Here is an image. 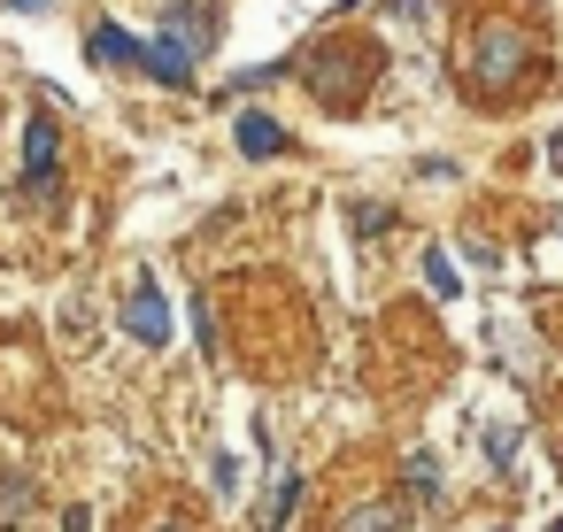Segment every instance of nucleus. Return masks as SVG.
Returning a JSON list of instances; mask_svg holds the SVG:
<instances>
[{
	"instance_id": "f257e3e1",
	"label": "nucleus",
	"mask_w": 563,
	"mask_h": 532,
	"mask_svg": "<svg viewBox=\"0 0 563 532\" xmlns=\"http://www.w3.org/2000/svg\"><path fill=\"white\" fill-rule=\"evenodd\" d=\"M55 163H63V124L55 117H32L24 124V201H47L55 193Z\"/></svg>"
},
{
	"instance_id": "f03ea898",
	"label": "nucleus",
	"mask_w": 563,
	"mask_h": 532,
	"mask_svg": "<svg viewBox=\"0 0 563 532\" xmlns=\"http://www.w3.org/2000/svg\"><path fill=\"white\" fill-rule=\"evenodd\" d=\"M525 32H509V24H486L478 32V86H509L517 70H525Z\"/></svg>"
},
{
	"instance_id": "7ed1b4c3",
	"label": "nucleus",
	"mask_w": 563,
	"mask_h": 532,
	"mask_svg": "<svg viewBox=\"0 0 563 532\" xmlns=\"http://www.w3.org/2000/svg\"><path fill=\"white\" fill-rule=\"evenodd\" d=\"M124 332H132L140 347H163V340H170V309H163V286H155L147 270L132 278V301H124Z\"/></svg>"
},
{
	"instance_id": "20e7f679",
	"label": "nucleus",
	"mask_w": 563,
	"mask_h": 532,
	"mask_svg": "<svg viewBox=\"0 0 563 532\" xmlns=\"http://www.w3.org/2000/svg\"><path fill=\"white\" fill-rule=\"evenodd\" d=\"M163 40H170L186 63H201L209 40H217V16H209V9H186V0H170V9H163Z\"/></svg>"
},
{
	"instance_id": "39448f33",
	"label": "nucleus",
	"mask_w": 563,
	"mask_h": 532,
	"mask_svg": "<svg viewBox=\"0 0 563 532\" xmlns=\"http://www.w3.org/2000/svg\"><path fill=\"white\" fill-rule=\"evenodd\" d=\"M140 70H147L155 86H170V93H186V86H194V63H186L170 40H140Z\"/></svg>"
},
{
	"instance_id": "423d86ee",
	"label": "nucleus",
	"mask_w": 563,
	"mask_h": 532,
	"mask_svg": "<svg viewBox=\"0 0 563 532\" xmlns=\"http://www.w3.org/2000/svg\"><path fill=\"white\" fill-rule=\"evenodd\" d=\"M232 140H240V155H255V163L286 155V132H278V117H263V109H247V117L232 124Z\"/></svg>"
},
{
	"instance_id": "0eeeda50",
	"label": "nucleus",
	"mask_w": 563,
	"mask_h": 532,
	"mask_svg": "<svg viewBox=\"0 0 563 532\" xmlns=\"http://www.w3.org/2000/svg\"><path fill=\"white\" fill-rule=\"evenodd\" d=\"M86 55L109 63V70H124V63H140V40H132L124 24H93V32H86Z\"/></svg>"
},
{
	"instance_id": "6e6552de",
	"label": "nucleus",
	"mask_w": 563,
	"mask_h": 532,
	"mask_svg": "<svg viewBox=\"0 0 563 532\" xmlns=\"http://www.w3.org/2000/svg\"><path fill=\"white\" fill-rule=\"evenodd\" d=\"M424 286H432L440 301H455V293H463V270H455V263H448V255L432 247V255H424Z\"/></svg>"
},
{
	"instance_id": "1a4fd4ad",
	"label": "nucleus",
	"mask_w": 563,
	"mask_h": 532,
	"mask_svg": "<svg viewBox=\"0 0 563 532\" xmlns=\"http://www.w3.org/2000/svg\"><path fill=\"white\" fill-rule=\"evenodd\" d=\"M32 517V486L24 478H0V524H24Z\"/></svg>"
},
{
	"instance_id": "9d476101",
	"label": "nucleus",
	"mask_w": 563,
	"mask_h": 532,
	"mask_svg": "<svg viewBox=\"0 0 563 532\" xmlns=\"http://www.w3.org/2000/svg\"><path fill=\"white\" fill-rule=\"evenodd\" d=\"M294 501H301V478H278V494H271V509H263V532H278V524L294 517Z\"/></svg>"
},
{
	"instance_id": "9b49d317",
	"label": "nucleus",
	"mask_w": 563,
	"mask_h": 532,
	"mask_svg": "<svg viewBox=\"0 0 563 532\" xmlns=\"http://www.w3.org/2000/svg\"><path fill=\"white\" fill-rule=\"evenodd\" d=\"M347 532H401V509H355Z\"/></svg>"
},
{
	"instance_id": "f8f14e48",
	"label": "nucleus",
	"mask_w": 563,
	"mask_h": 532,
	"mask_svg": "<svg viewBox=\"0 0 563 532\" xmlns=\"http://www.w3.org/2000/svg\"><path fill=\"white\" fill-rule=\"evenodd\" d=\"M409 486H417V494H432V486H440V463H432V455H424V447H417V455H409Z\"/></svg>"
},
{
	"instance_id": "ddd939ff",
	"label": "nucleus",
	"mask_w": 563,
	"mask_h": 532,
	"mask_svg": "<svg viewBox=\"0 0 563 532\" xmlns=\"http://www.w3.org/2000/svg\"><path fill=\"white\" fill-rule=\"evenodd\" d=\"M486 455L509 463V455H517V424H494V432H486Z\"/></svg>"
},
{
	"instance_id": "4468645a",
	"label": "nucleus",
	"mask_w": 563,
	"mask_h": 532,
	"mask_svg": "<svg viewBox=\"0 0 563 532\" xmlns=\"http://www.w3.org/2000/svg\"><path fill=\"white\" fill-rule=\"evenodd\" d=\"M63 532H93V517H86V509H70V517H63Z\"/></svg>"
},
{
	"instance_id": "2eb2a0df",
	"label": "nucleus",
	"mask_w": 563,
	"mask_h": 532,
	"mask_svg": "<svg viewBox=\"0 0 563 532\" xmlns=\"http://www.w3.org/2000/svg\"><path fill=\"white\" fill-rule=\"evenodd\" d=\"M9 9H24V16H40V9H55V0H9Z\"/></svg>"
},
{
	"instance_id": "dca6fc26",
	"label": "nucleus",
	"mask_w": 563,
	"mask_h": 532,
	"mask_svg": "<svg viewBox=\"0 0 563 532\" xmlns=\"http://www.w3.org/2000/svg\"><path fill=\"white\" fill-rule=\"evenodd\" d=\"M155 532H186V524H155Z\"/></svg>"
},
{
	"instance_id": "f3484780",
	"label": "nucleus",
	"mask_w": 563,
	"mask_h": 532,
	"mask_svg": "<svg viewBox=\"0 0 563 532\" xmlns=\"http://www.w3.org/2000/svg\"><path fill=\"white\" fill-rule=\"evenodd\" d=\"M340 9H355V0H340Z\"/></svg>"
},
{
	"instance_id": "a211bd4d",
	"label": "nucleus",
	"mask_w": 563,
	"mask_h": 532,
	"mask_svg": "<svg viewBox=\"0 0 563 532\" xmlns=\"http://www.w3.org/2000/svg\"><path fill=\"white\" fill-rule=\"evenodd\" d=\"M555 532H563V517H555Z\"/></svg>"
}]
</instances>
